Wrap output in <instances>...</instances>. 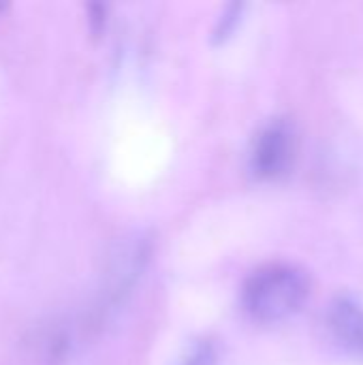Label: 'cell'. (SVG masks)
<instances>
[{
    "label": "cell",
    "instance_id": "6da1fadb",
    "mask_svg": "<svg viewBox=\"0 0 363 365\" xmlns=\"http://www.w3.org/2000/svg\"><path fill=\"white\" fill-rule=\"evenodd\" d=\"M310 295L308 274L293 263H265L242 287V306L248 317L263 325L289 321Z\"/></svg>",
    "mask_w": 363,
    "mask_h": 365
},
{
    "label": "cell",
    "instance_id": "277c9868",
    "mask_svg": "<svg viewBox=\"0 0 363 365\" xmlns=\"http://www.w3.org/2000/svg\"><path fill=\"white\" fill-rule=\"evenodd\" d=\"M327 327L336 342L363 357V304L351 295H338L327 308Z\"/></svg>",
    "mask_w": 363,
    "mask_h": 365
},
{
    "label": "cell",
    "instance_id": "3957f363",
    "mask_svg": "<svg viewBox=\"0 0 363 365\" xmlns=\"http://www.w3.org/2000/svg\"><path fill=\"white\" fill-rule=\"evenodd\" d=\"M148 259L145 242L143 240H133L124 244L116 255L109 265V274H105V291H103V306H116L120 297L131 293L135 287L137 274H141L143 263Z\"/></svg>",
    "mask_w": 363,
    "mask_h": 365
},
{
    "label": "cell",
    "instance_id": "7a4b0ae2",
    "mask_svg": "<svg viewBox=\"0 0 363 365\" xmlns=\"http://www.w3.org/2000/svg\"><path fill=\"white\" fill-rule=\"evenodd\" d=\"M295 128L287 118L270 120L255 137L250 167L259 178L282 175L295 158Z\"/></svg>",
    "mask_w": 363,
    "mask_h": 365
},
{
    "label": "cell",
    "instance_id": "5b68a950",
    "mask_svg": "<svg viewBox=\"0 0 363 365\" xmlns=\"http://www.w3.org/2000/svg\"><path fill=\"white\" fill-rule=\"evenodd\" d=\"M175 365H216V346L210 340H197Z\"/></svg>",
    "mask_w": 363,
    "mask_h": 365
}]
</instances>
